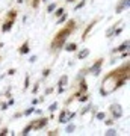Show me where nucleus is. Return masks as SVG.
Wrapping results in <instances>:
<instances>
[{
	"instance_id": "0eeeda50",
	"label": "nucleus",
	"mask_w": 130,
	"mask_h": 136,
	"mask_svg": "<svg viewBox=\"0 0 130 136\" xmlns=\"http://www.w3.org/2000/svg\"><path fill=\"white\" fill-rule=\"evenodd\" d=\"M129 49V39H126L121 45H118L117 49H113L112 50V53H117V51H124V50H127Z\"/></svg>"
},
{
	"instance_id": "dca6fc26",
	"label": "nucleus",
	"mask_w": 130,
	"mask_h": 136,
	"mask_svg": "<svg viewBox=\"0 0 130 136\" xmlns=\"http://www.w3.org/2000/svg\"><path fill=\"white\" fill-rule=\"evenodd\" d=\"M65 12V11H64V9H62V8H59V9H56V12H55V15L56 17H61L62 14Z\"/></svg>"
},
{
	"instance_id": "1a4fd4ad",
	"label": "nucleus",
	"mask_w": 130,
	"mask_h": 136,
	"mask_svg": "<svg viewBox=\"0 0 130 136\" xmlns=\"http://www.w3.org/2000/svg\"><path fill=\"white\" fill-rule=\"evenodd\" d=\"M95 21H97V20H94L92 23H91V24H89V26L86 27V29H85V32H83V35H82V39H83V41H85V39L88 38V33H89V32H91V29H92L94 26H95Z\"/></svg>"
},
{
	"instance_id": "9b49d317",
	"label": "nucleus",
	"mask_w": 130,
	"mask_h": 136,
	"mask_svg": "<svg viewBox=\"0 0 130 136\" xmlns=\"http://www.w3.org/2000/svg\"><path fill=\"white\" fill-rule=\"evenodd\" d=\"M58 121L61 124L67 123V109H64V111L61 112V115H59V118H58Z\"/></svg>"
},
{
	"instance_id": "2eb2a0df",
	"label": "nucleus",
	"mask_w": 130,
	"mask_h": 136,
	"mask_svg": "<svg viewBox=\"0 0 130 136\" xmlns=\"http://www.w3.org/2000/svg\"><path fill=\"white\" fill-rule=\"evenodd\" d=\"M65 20H67V14L64 12V14L61 15V17H59V20H58V24H62V23H64Z\"/></svg>"
},
{
	"instance_id": "a878e982",
	"label": "nucleus",
	"mask_w": 130,
	"mask_h": 136,
	"mask_svg": "<svg viewBox=\"0 0 130 136\" xmlns=\"http://www.w3.org/2000/svg\"><path fill=\"white\" fill-rule=\"evenodd\" d=\"M0 135H2V136L8 135V129H6V127H5V129H2V130H0Z\"/></svg>"
},
{
	"instance_id": "f3484780",
	"label": "nucleus",
	"mask_w": 130,
	"mask_h": 136,
	"mask_svg": "<svg viewBox=\"0 0 130 136\" xmlns=\"http://www.w3.org/2000/svg\"><path fill=\"white\" fill-rule=\"evenodd\" d=\"M55 9H56V3H51V5H49V8H47V11H49V12H53Z\"/></svg>"
},
{
	"instance_id": "cd10ccee",
	"label": "nucleus",
	"mask_w": 130,
	"mask_h": 136,
	"mask_svg": "<svg viewBox=\"0 0 130 136\" xmlns=\"http://www.w3.org/2000/svg\"><path fill=\"white\" fill-rule=\"evenodd\" d=\"M15 73H17V71H15V70H14V68H11V70H9V71H8V74H9V76L15 74Z\"/></svg>"
},
{
	"instance_id": "6ab92c4d",
	"label": "nucleus",
	"mask_w": 130,
	"mask_h": 136,
	"mask_svg": "<svg viewBox=\"0 0 130 136\" xmlns=\"http://www.w3.org/2000/svg\"><path fill=\"white\" fill-rule=\"evenodd\" d=\"M56 107H58V103L55 101L53 104H50V107H49V109H50V112H53V111H56Z\"/></svg>"
},
{
	"instance_id": "b1692460",
	"label": "nucleus",
	"mask_w": 130,
	"mask_h": 136,
	"mask_svg": "<svg viewBox=\"0 0 130 136\" xmlns=\"http://www.w3.org/2000/svg\"><path fill=\"white\" fill-rule=\"evenodd\" d=\"M29 83H30L29 77H26V80H24V89H27V88H29Z\"/></svg>"
},
{
	"instance_id": "f257e3e1",
	"label": "nucleus",
	"mask_w": 130,
	"mask_h": 136,
	"mask_svg": "<svg viewBox=\"0 0 130 136\" xmlns=\"http://www.w3.org/2000/svg\"><path fill=\"white\" fill-rule=\"evenodd\" d=\"M127 80H129V62H126L124 65H121L119 68L113 70L109 74L105 76L103 83L100 86V94L103 97H107L115 89L123 86L124 83H127Z\"/></svg>"
},
{
	"instance_id": "393cba45",
	"label": "nucleus",
	"mask_w": 130,
	"mask_h": 136,
	"mask_svg": "<svg viewBox=\"0 0 130 136\" xmlns=\"http://www.w3.org/2000/svg\"><path fill=\"white\" fill-rule=\"evenodd\" d=\"M39 2H41V0H33V2H32V6H33V8H38Z\"/></svg>"
},
{
	"instance_id": "39448f33",
	"label": "nucleus",
	"mask_w": 130,
	"mask_h": 136,
	"mask_svg": "<svg viewBox=\"0 0 130 136\" xmlns=\"http://www.w3.org/2000/svg\"><path fill=\"white\" fill-rule=\"evenodd\" d=\"M47 124H49V118H39L37 121H32V127L35 130H39V129H43V127H45Z\"/></svg>"
},
{
	"instance_id": "423d86ee",
	"label": "nucleus",
	"mask_w": 130,
	"mask_h": 136,
	"mask_svg": "<svg viewBox=\"0 0 130 136\" xmlns=\"http://www.w3.org/2000/svg\"><path fill=\"white\" fill-rule=\"evenodd\" d=\"M14 21H15V20H9V18L5 20V23L2 24V32H3V33H6V32L11 30V29H12V26H14Z\"/></svg>"
},
{
	"instance_id": "7c9ffc66",
	"label": "nucleus",
	"mask_w": 130,
	"mask_h": 136,
	"mask_svg": "<svg viewBox=\"0 0 130 136\" xmlns=\"http://www.w3.org/2000/svg\"><path fill=\"white\" fill-rule=\"evenodd\" d=\"M2 47H3V43H0V49H2Z\"/></svg>"
},
{
	"instance_id": "c756f323",
	"label": "nucleus",
	"mask_w": 130,
	"mask_h": 136,
	"mask_svg": "<svg viewBox=\"0 0 130 136\" xmlns=\"http://www.w3.org/2000/svg\"><path fill=\"white\" fill-rule=\"evenodd\" d=\"M6 107H8V103H3V104H2V109H3V111H6Z\"/></svg>"
},
{
	"instance_id": "9d476101",
	"label": "nucleus",
	"mask_w": 130,
	"mask_h": 136,
	"mask_svg": "<svg viewBox=\"0 0 130 136\" xmlns=\"http://www.w3.org/2000/svg\"><path fill=\"white\" fill-rule=\"evenodd\" d=\"M77 49H79V45H77L76 43H70V44L65 45V50H67V51H76Z\"/></svg>"
},
{
	"instance_id": "20e7f679",
	"label": "nucleus",
	"mask_w": 130,
	"mask_h": 136,
	"mask_svg": "<svg viewBox=\"0 0 130 136\" xmlns=\"http://www.w3.org/2000/svg\"><path fill=\"white\" fill-rule=\"evenodd\" d=\"M111 113H112V118H121L123 117V107L115 103V104L111 106Z\"/></svg>"
},
{
	"instance_id": "6e6552de",
	"label": "nucleus",
	"mask_w": 130,
	"mask_h": 136,
	"mask_svg": "<svg viewBox=\"0 0 130 136\" xmlns=\"http://www.w3.org/2000/svg\"><path fill=\"white\" fill-rule=\"evenodd\" d=\"M29 41H24V43H23V45H21V47H20V50H18V53L20 55H26V53H29Z\"/></svg>"
},
{
	"instance_id": "5701e85b",
	"label": "nucleus",
	"mask_w": 130,
	"mask_h": 136,
	"mask_svg": "<svg viewBox=\"0 0 130 136\" xmlns=\"http://www.w3.org/2000/svg\"><path fill=\"white\" fill-rule=\"evenodd\" d=\"M49 74H50V68H45V70L43 71V76H44V77H47Z\"/></svg>"
},
{
	"instance_id": "2f4dec72",
	"label": "nucleus",
	"mask_w": 130,
	"mask_h": 136,
	"mask_svg": "<svg viewBox=\"0 0 130 136\" xmlns=\"http://www.w3.org/2000/svg\"><path fill=\"white\" fill-rule=\"evenodd\" d=\"M67 2H68V3H71V2H74V0H67Z\"/></svg>"
},
{
	"instance_id": "c85d7f7f",
	"label": "nucleus",
	"mask_w": 130,
	"mask_h": 136,
	"mask_svg": "<svg viewBox=\"0 0 130 136\" xmlns=\"http://www.w3.org/2000/svg\"><path fill=\"white\" fill-rule=\"evenodd\" d=\"M106 124H107V125H112V124H113V121H112V119H106Z\"/></svg>"
},
{
	"instance_id": "a211bd4d",
	"label": "nucleus",
	"mask_w": 130,
	"mask_h": 136,
	"mask_svg": "<svg viewBox=\"0 0 130 136\" xmlns=\"http://www.w3.org/2000/svg\"><path fill=\"white\" fill-rule=\"evenodd\" d=\"M33 112H35V107H29V109L24 111V115H30V113H33Z\"/></svg>"
},
{
	"instance_id": "7ed1b4c3",
	"label": "nucleus",
	"mask_w": 130,
	"mask_h": 136,
	"mask_svg": "<svg viewBox=\"0 0 130 136\" xmlns=\"http://www.w3.org/2000/svg\"><path fill=\"white\" fill-rule=\"evenodd\" d=\"M101 65H103V57H100V59H97V61L94 62V65H91L89 67V73L91 74H94V76H97L100 73V70H101Z\"/></svg>"
},
{
	"instance_id": "4468645a",
	"label": "nucleus",
	"mask_w": 130,
	"mask_h": 136,
	"mask_svg": "<svg viewBox=\"0 0 130 136\" xmlns=\"http://www.w3.org/2000/svg\"><path fill=\"white\" fill-rule=\"evenodd\" d=\"M32 129H33V127H32V123L30 124H29V125H26V127H24V129H23V132H21V135H29V132H30V130Z\"/></svg>"
},
{
	"instance_id": "bb28decb",
	"label": "nucleus",
	"mask_w": 130,
	"mask_h": 136,
	"mask_svg": "<svg viewBox=\"0 0 130 136\" xmlns=\"http://www.w3.org/2000/svg\"><path fill=\"white\" fill-rule=\"evenodd\" d=\"M73 130H74V125L71 124V125H68V127H67V133H70V132H73Z\"/></svg>"
},
{
	"instance_id": "aec40b11",
	"label": "nucleus",
	"mask_w": 130,
	"mask_h": 136,
	"mask_svg": "<svg viewBox=\"0 0 130 136\" xmlns=\"http://www.w3.org/2000/svg\"><path fill=\"white\" fill-rule=\"evenodd\" d=\"M106 135H109V136H113V135H117V132H115V130H113V129H109V130H107V132H106Z\"/></svg>"
},
{
	"instance_id": "f8f14e48",
	"label": "nucleus",
	"mask_w": 130,
	"mask_h": 136,
	"mask_svg": "<svg viewBox=\"0 0 130 136\" xmlns=\"http://www.w3.org/2000/svg\"><path fill=\"white\" fill-rule=\"evenodd\" d=\"M88 55H89V50H88V49H83L82 51H79V55H77V59H85Z\"/></svg>"
},
{
	"instance_id": "412c9836",
	"label": "nucleus",
	"mask_w": 130,
	"mask_h": 136,
	"mask_svg": "<svg viewBox=\"0 0 130 136\" xmlns=\"http://www.w3.org/2000/svg\"><path fill=\"white\" fill-rule=\"evenodd\" d=\"M105 112H98V113H97V118H98V119H105Z\"/></svg>"
},
{
	"instance_id": "f03ea898",
	"label": "nucleus",
	"mask_w": 130,
	"mask_h": 136,
	"mask_svg": "<svg viewBox=\"0 0 130 136\" xmlns=\"http://www.w3.org/2000/svg\"><path fill=\"white\" fill-rule=\"evenodd\" d=\"M76 27H77V26H76L74 20H68V23L64 26V29H61V30L55 35L53 41H51V44H50V49L53 50V51H58L59 49H62L64 44L67 43L68 36L73 33V30H74Z\"/></svg>"
},
{
	"instance_id": "4be33fe9",
	"label": "nucleus",
	"mask_w": 130,
	"mask_h": 136,
	"mask_svg": "<svg viewBox=\"0 0 130 136\" xmlns=\"http://www.w3.org/2000/svg\"><path fill=\"white\" fill-rule=\"evenodd\" d=\"M85 3H86V2H85V0H82L80 3H79V5L76 6V9H80V8H83V6H85Z\"/></svg>"
},
{
	"instance_id": "ddd939ff",
	"label": "nucleus",
	"mask_w": 130,
	"mask_h": 136,
	"mask_svg": "<svg viewBox=\"0 0 130 136\" xmlns=\"http://www.w3.org/2000/svg\"><path fill=\"white\" fill-rule=\"evenodd\" d=\"M67 83H68V76H62L61 79H59V86L64 88Z\"/></svg>"
}]
</instances>
